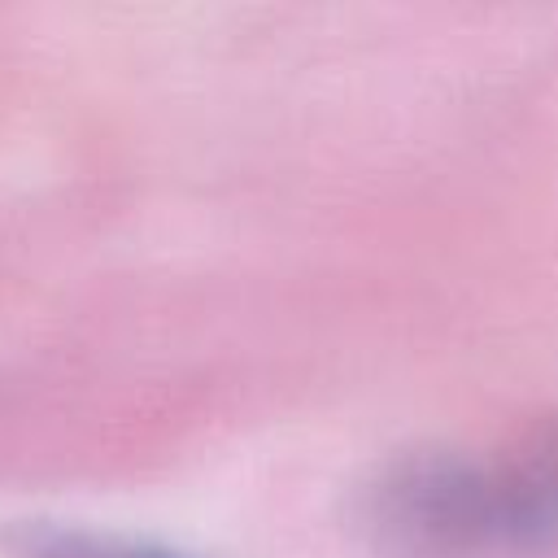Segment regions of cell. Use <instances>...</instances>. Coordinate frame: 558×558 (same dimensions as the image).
Here are the masks:
<instances>
[{
    "instance_id": "2",
    "label": "cell",
    "mask_w": 558,
    "mask_h": 558,
    "mask_svg": "<svg viewBox=\"0 0 558 558\" xmlns=\"http://www.w3.org/2000/svg\"><path fill=\"white\" fill-rule=\"evenodd\" d=\"M17 558H183L174 549L126 541V536H100L87 527H57V523H26L13 536Z\"/></svg>"
},
{
    "instance_id": "1",
    "label": "cell",
    "mask_w": 558,
    "mask_h": 558,
    "mask_svg": "<svg viewBox=\"0 0 558 558\" xmlns=\"http://www.w3.org/2000/svg\"><path fill=\"white\" fill-rule=\"evenodd\" d=\"M397 523L414 558L558 545V418L497 462L414 453L397 488Z\"/></svg>"
}]
</instances>
